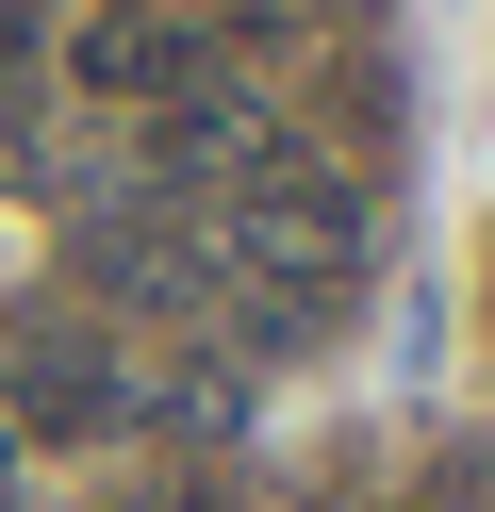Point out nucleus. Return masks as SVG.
<instances>
[{
  "label": "nucleus",
  "instance_id": "nucleus-6",
  "mask_svg": "<svg viewBox=\"0 0 495 512\" xmlns=\"http://www.w3.org/2000/svg\"><path fill=\"white\" fill-rule=\"evenodd\" d=\"M17 50H33V34H17V17H0V67H17Z\"/></svg>",
  "mask_w": 495,
  "mask_h": 512
},
{
  "label": "nucleus",
  "instance_id": "nucleus-3",
  "mask_svg": "<svg viewBox=\"0 0 495 512\" xmlns=\"http://www.w3.org/2000/svg\"><path fill=\"white\" fill-rule=\"evenodd\" d=\"M66 265H83V298H132V314H198L215 298V232H198L182 199H149V215H83V248H66Z\"/></svg>",
  "mask_w": 495,
  "mask_h": 512
},
{
  "label": "nucleus",
  "instance_id": "nucleus-2",
  "mask_svg": "<svg viewBox=\"0 0 495 512\" xmlns=\"http://www.w3.org/2000/svg\"><path fill=\"white\" fill-rule=\"evenodd\" d=\"M66 67H83L99 100L165 116V100H198V83H231V67H248V17H116V0H99Z\"/></svg>",
  "mask_w": 495,
  "mask_h": 512
},
{
  "label": "nucleus",
  "instance_id": "nucleus-5",
  "mask_svg": "<svg viewBox=\"0 0 495 512\" xmlns=\"http://www.w3.org/2000/svg\"><path fill=\"white\" fill-rule=\"evenodd\" d=\"M0 17H17V34H33V17H50V0H0Z\"/></svg>",
  "mask_w": 495,
  "mask_h": 512
},
{
  "label": "nucleus",
  "instance_id": "nucleus-4",
  "mask_svg": "<svg viewBox=\"0 0 495 512\" xmlns=\"http://www.w3.org/2000/svg\"><path fill=\"white\" fill-rule=\"evenodd\" d=\"M264 149H281V116H264V83H248V67L149 116V182H165V199H231V182L264 166Z\"/></svg>",
  "mask_w": 495,
  "mask_h": 512
},
{
  "label": "nucleus",
  "instance_id": "nucleus-1",
  "mask_svg": "<svg viewBox=\"0 0 495 512\" xmlns=\"http://www.w3.org/2000/svg\"><path fill=\"white\" fill-rule=\"evenodd\" d=\"M0 380H17V430H50V446H83V430H116L132 413V364H116V331H99L83 298H33L17 331H0Z\"/></svg>",
  "mask_w": 495,
  "mask_h": 512
}]
</instances>
